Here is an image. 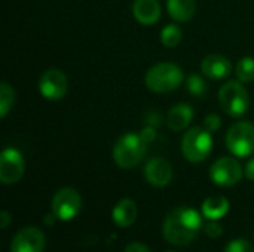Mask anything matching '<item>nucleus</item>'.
<instances>
[{"mask_svg":"<svg viewBox=\"0 0 254 252\" xmlns=\"http://www.w3.org/2000/svg\"><path fill=\"white\" fill-rule=\"evenodd\" d=\"M202 229L201 214L188 206H180L173 209L162 227V233L167 242L176 247H186L193 242Z\"/></svg>","mask_w":254,"mask_h":252,"instance_id":"obj_1","label":"nucleus"},{"mask_svg":"<svg viewBox=\"0 0 254 252\" xmlns=\"http://www.w3.org/2000/svg\"><path fill=\"white\" fill-rule=\"evenodd\" d=\"M185 76L179 65L173 62H159L153 65L144 77V83L149 91L155 94H167L177 89Z\"/></svg>","mask_w":254,"mask_h":252,"instance_id":"obj_2","label":"nucleus"},{"mask_svg":"<svg viewBox=\"0 0 254 252\" xmlns=\"http://www.w3.org/2000/svg\"><path fill=\"white\" fill-rule=\"evenodd\" d=\"M146 141L138 134H124L113 147V159L119 168L129 169L137 166L146 153Z\"/></svg>","mask_w":254,"mask_h":252,"instance_id":"obj_3","label":"nucleus"},{"mask_svg":"<svg viewBox=\"0 0 254 252\" xmlns=\"http://www.w3.org/2000/svg\"><path fill=\"white\" fill-rule=\"evenodd\" d=\"M213 149L211 132L205 128H190L182 140V151L186 160L192 163H199L205 160Z\"/></svg>","mask_w":254,"mask_h":252,"instance_id":"obj_4","label":"nucleus"},{"mask_svg":"<svg viewBox=\"0 0 254 252\" xmlns=\"http://www.w3.org/2000/svg\"><path fill=\"white\" fill-rule=\"evenodd\" d=\"M219 102L222 110L231 117H240L247 113L250 97L240 82H228L219 91Z\"/></svg>","mask_w":254,"mask_h":252,"instance_id":"obj_5","label":"nucleus"},{"mask_svg":"<svg viewBox=\"0 0 254 252\" xmlns=\"http://www.w3.org/2000/svg\"><path fill=\"white\" fill-rule=\"evenodd\" d=\"M228 150L238 157H247L254 151V125L250 122H237L226 134Z\"/></svg>","mask_w":254,"mask_h":252,"instance_id":"obj_6","label":"nucleus"},{"mask_svg":"<svg viewBox=\"0 0 254 252\" xmlns=\"http://www.w3.org/2000/svg\"><path fill=\"white\" fill-rule=\"evenodd\" d=\"M80 209L82 198L74 189L65 187L55 193L52 199V212L57 220L70 221L80 212Z\"/></svg>","mask_w":254,"mask_h":252,"instance_id":"obj_7","label":"nucleus"},{"mask_svg":"<svg viewBox=\"0 0 254 252\" xmlns=\"http://www.w3.org/2000/svg\"><path fill=\"white\" fill-rule=\"evenodd\" d=\"M243 168L234 157H220L210 168V178L220 187H232L243 178Z\"/></svg>","mask_w":254,"mask_h":252,"instance_id":"obj_8","label":"nucleus"},{"mask_svg":"<svg viewBox=\"0 0 254 252\" xmlns=\"http://www.w3.org/2000/svg\"><path fill=\"white\" fill-rule=\"evenodd\" d=\"M68 89V80L60 70L51 68L43 71L39 79V91L43 98L49 101H58L65 97Z\"/></svg>","mask_w":254,"mask_h":252,"instance_id":"obj_9","label":"nucleus"},{"mask_svg":"<svg viewBox=\"0 0 254 252\" xmlns=\"http://www.w3.org/2000/svg\"><path fill=\"white\" fill-rule=\"evenodd\" d=\"M25 171L22 154L16 149H4L0 154V181L3 184H13L21 180Z\"/></svg>","mask_w":254,"mask_h":252,"instance_id":"obj_10","label":"nucleus"},{"mask_svg":"<svg viewBox=\"0 0 254 252\" xmlns=\"http://www.w3.org/2000/svg\"><path fill=\"white\" fill-rule=\"evenodd\" d=\"M45 236L36 227H27L16 233L10 244V252H43Z\"/></svg>","mask_w":254,"mask_h":252,"instance_id":"obj_11","label":"nucleus"},{"mask_svg":"<svg viewBox=\"0 0 254 252\" xmlns=\"http://www.w3.org/2000/svg\"><path fill=\"white\" fill-rule=\"evenodd\" d=\"M144 177L153 187H165L173 180V168L165 159L153 157L144 166Z\"/></svg>","mask_w":254,"mask_h":252,"instance_id":"obj_12","label":"nucleus"},{"mask_svg":"<svg viewBox=\"0 0 254 252\" xmlns=\"http://www.w3.org/2000/svg\"><path fill=\"white\" fill-rule=\"evenodd\" d=\"M201 71L210 79H225L232 71V64L222 55H208L201 62Z\"/></svg>","mask_w":254,"mask_h":252,"instance_id":"obj_13","label":"nucleus"},{"mask_svg":"<svg viewBox=\"0 0 254 252\" xmlns=\"http://www.w3.org/2000/svg\"><path fill=\"white\" fill-rule=\"evenodd\" d=\"M134 18L143 25H153L161 18V4L158 0H135L132 4Z\"/></svg>","mask_w":254,"mask_h":252,"instance_id":"obj_14","label":"nucleus"},{"mask_svg":"<svg viewBox=\"0 0 254 252\" xmlns=\"http://www.w3.org/2000/svg\"><path fill=\"white\" fill-rule=\"evenodd\" d=\"M193 119V110L188 104H177L174 105L167 116V125L171 131L180 132L189 126Z\"/></svg>","mask_w":254,"mask_h":252,"instance_id":"obj_15","label":"nucleus"},{"mask_svg":"<svg viewBox=\"0 0 254 252\" xmlns=\"http://www.w3.org/2000/svg\"><path fill=\"white\" fill-rule=\"evenodd\" d=\"M113 221L119 227H129L135 223L137 218V206L131 199H122L113 208Z\"/></svg>","mask_w":254,"mask_h":252,"instance_id":"obj_16","label":"nucleus"},{"mask_svg":"<svg viewBox=\"0 0 254 252\" xmlns=\"http://www.w3.org/2000/svg\"><path fill=\"white\" fill-rule=\"evenodd\" d=\"M167 9L173 19L177 22H186L195 15L196 0H167Z\"/></svg>","mask_w":254,"mask_h":252,"instance_id":"obj_17","label":"nucleus"},{"mask_svg":"<svg viewBox=\"0 0 254 252\" xmlns=\"http://www.w3.org/2000/svg\"><path fill=\"white\" fill-rule=\"evenodd\" d=\"M229 211V202L223 196H211L202 203V215L207 220H220Z\"/></svg>","mask_w":254,"mask_h":252,"instance_id":"obj_18","label":"nucleus"},{"mask_svg":"<svg viewBox=\"0 0 254 252\" xmlns=\"http://www.w3.org/2000/svg\"><path fill=\"white\" fill-rule=\"evenodd\" d=\"M237 77L241 83H250L254 80V58L244 56L237 64Z\"/></svg>","mask_w":254,"mask_h":252,"instance_id":"obj_19","label":"nucleus"},{"mask_svg":"<svg viewBox=\"0 0 254 252\" xmlns=\"http://www.w3.org/2000/svg\"><path fill=\"white\" fill-rule=\"evenodd\" d=\"M161 42L167 48H176L182 42V30L176 24H168L161 31Z\"/></svg>","mask_w":254,"mask_h":252,"instance_id":"obj_20","label":"nucleus"},{"mask_svg":"<svg viewBox=\"0 0 254 252\" xmlns=\"http://www.w3.org/2000/svg\"><path fill=\"white\" fill-rule=\"evenodd\" d=\"M15 101V92L12 86L6 82H1L0 85V117H6V114L10 111Z\"/></svg>","mask_w":254,"mask_h":252,"instance_id":"obj_21","label":"nucleus"},{"mask_svg":"<svg viewBox=\"0 0 254 252\" xmlns=\"http://www.w3.org/2000/svg\"><path fill=\"white\" fill-rule=\"evenodd\" d=\"M186 86H188V91L195 97H201L207 92V83L198 74H190L186 80Z\"/></svg>","mask_w":254,"mask_h":252,"instance_id":"obj_22","label":"nucleus"},{"mask_svg":"<svg viewBox=\"0 0 254 252\" xmlns=\"http://www.w3.org/2000/svg\"><path fill=\"white\" fill-rule=\"evenodd\" d=\"M225 252H254V250L249 241H246V239H235V241H231L228 244Z\"/></svg>","mask_w":254,"mask_h":252,"instance_id":"obj_23","label":"nucleus"},{"mask_svg":"<svg viewBox=\"0 0 254 252\" xmlns=\"http://www.w3.org/2000/svg\"><path fill=\"white\" fill-rule=\"evenodd\" d=\"M220 125H222V120H220V117H219L217 114H208V116L205 117V120H204V128H205L208 132H216V131H219Z\"/></svg>","mask_w":254,"mask_h":252,"instance_id":"obj_24","label":"nucleus"},{"mask_svg":"<svg viewBox=\"0 0 254 252\" xmlns=\"http://www.w3.org/2000/svg\"><path fill=\"white\" fill-rule=\"evenodd\" d=\"M204 230H205L207 236H210V238L222 236V226L217 223V220H208V223L204 226Z\"/></svg>","mask_w":254,"mask_h":252,"instance_id":"obj_25","label":"nucleus"},{"mask_svg":"<svg viewBox=\"0 0 254 252\" xmlns=\"http://www.w3.org/2000/svg\"><path fill=\"white\" fill-rule=\"evenodd\" d=\"M125 252H150V250H149L144 244L132 242V244H129V245L125 248Z\"/></svg>","mask_w":254,"mask_h":252,"instance_id":"obj_26","label":"nucleus"},{"mask_svg":"<svg viewBox=\"0 0 254 252\" xmlns=\"http://www.w3.org/2000/svg\"><path fill=\"white\" fill-rule=\"evenodd\" d=\"M244 175L247 177V180L254 181V157L253 159H250V162L247 163L246 171H244Z\"/></svg>","mask_w":254,"mask_h":252,"instance_id":"obj_27","label":"nucleus"},{"mask_svg":"<svg viewBox=\"0 0 254 252\" xmlns=\"http://www.w3.org/2000/svg\"><path fill=\"white\" fill-rule=\"evenodd\" d=\"M10 220H12V217L9 215V212H7V211H3L1 215H0V227H1V229H6V227L9 226Z\"/></svg>","mask_w":254,"mask_h":252,"instance_id":"obj_28","label":"nucleus"},{"mask_svg":"<svg viewBox=\"0 0 254 252\" xmlns=\"http://www.w3.org/2000/svg\"><path fill=\"white\" fill-rule=\"evenodd\" d=\"M140 135L143 137V140H144L146 143H150V141L153 140V137H155V131H153L152 128H146Z\"/></svg>","mask_w":254,"mask_h":252,"instance_id":"obj_29","label":"nucleus"},{"mask_svg":"<svg viewBox=\"0 0 254 252\" xmlns=\"http://www.w3.org/2000/svg\"><path fill=\"white\" fill-rule=\"evenodd\" d=\"M168 252H174V251H168Z\"/></svg>","mask_w":254,"mask_h":252,"instance_id":"obj_30","label":"nucleus"}]
</instances>
